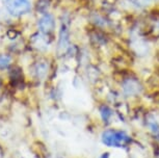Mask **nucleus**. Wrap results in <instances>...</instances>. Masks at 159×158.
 <instances>
[{
	"instance_id": "f03ea898",
	"label": "nucleus",
	"mask_w": 159,
	"mask_h": 158,
	"mask_svg": "<svg viewBox=\"0 0 159 158\" xmlns=\"http://www.w3.org/2000/svg\"><path fill=\"white\" fill-rule=\"evenodd\" d=\"M120 92L126 99H137L142 97L145 92V85L139 77L134 74H128L124 76L120 82Z\"/></svg>"
},
{
	"instance_id": "20e7f679",
	"label": "nucleus",
	"mask_w": 159,
	"mask_h": 158,
	"mask_svg": "<svg viewBox=\"0 0 159 158\" xmlns=\"http://www.w3.org/2000/svg\"><path fill=\"white\" fill-rule=\"evenodd\" d=\"M5 7L14 16H22L30 11V0H5Z\"/></svg>"
},
{
	"instance_id": "4468645a",
	"label": "nucleus",
	"mask_w": 159,
	"mask_h": 158,
	"mask_svg": "<svg viewBox=\"0 0 159 158\" xmlns=\"http://www.w3.org/2000/svg\"><path fill=\"white\" fill-rule=\"evenodd\" d=\"M158 158H159V157H158Z\"/></svg>"
},
{
	"instance_id": "0eeeda50",
	"label": "nucleus",
	"mask_w": 159,
	"mask_h": 158,
	"mask_svg": "<svg viewBox=\"0 0 159 158\" xmlns=\"http://www.w3.org/2000/svg\"><path fill=\"white\" fill-rule=\"evenodd\" d=\"M38 28L41 34L49 37L54 32L56 28V20L55 17L51 13H46L42 15L40 19L38 20Z\"/></svg>"
},
{
	"instance_id": "7ed1b4c3",
	"label": "nucleus",
	"mask_w": 159,
	"mask_h": 158,
	"mask_svg": "<svg viewBox=\"0 0 159 158\" xmlns=\"http://www.w3.org/2000/svg\"><path fill=\"white\" fill-rule=\"evenodd\" d=\"M97 111H98V117L99 120H100V123L105 128L111 126L113 120L116 117V111L111 104L108 102L100 103L97 106Z\"/></svg>"
},
{
	"instance_id": "423d86ee",
	"label": "nucleus",
	"mask_w": 159,
	"mask_h": 158,
	"mask_svg": "<svg viewBox=\"0 0 159 158\" xmlns=\"http://www.w3.org/2000/svg\"><path fill=\"white\" fill-rule=\"evenodd\" d=\"M70 45V28H69V23L67 20H62L61 24V29H59L58 42H57V50L59 52L67 54L71 50Z\"/></svg>"
},
{
	"instance_id": "f8f14e48",
	"label": "nucleus",
	"mask_w": 159,
	"mask_h": 158,
	"mask_svg": "<svg viewBox=\"0 0 159 158\" xmlns=\"http://www.w3.org/2000/svg\"><path fill=\"white\" fill-rule=\"evenodd\" d=\"M98 158H111V153L109 151H104L99 155Z\"/></svg>"
},
{
	"instance_id": "6e6552de",
	"label": "nucleus",
	"mask_w": 159,
	"mask_h": 158,
	"mask_svg": "<svg viewBox=\"0 0 159 158\" xmlns=\"http://www.w3.org/2000/svg\"><path fill=\"white\" fill-rule=\"evenodd\" d=\"M146 128L157 142H159V117L155 115H148L145 119Z\"/></svg>"
},
{
	"instance_id": "ddd939ff",
	"label": "nucleus",
	"mask_w": 159,
	"mask_h": 158,
	"mask_svg": "<svg viewBox=\"0 0 159 158\" xmlns=\"http://www.w3.org/2000/svg\"><path fill=\"white\" fill-rule=\"evenodd\" d=\"M158 117H159V115H158Z\"/></svg>"
},
{
	"instance_id": "39448f33",
	"label": "nucleus",
	"mask_w": 159,
	"mask_h": 158,
	"mask_svg": "<svg viewBox=\"0 0 159 158\" xmlns=\"http://www.w3.org/2000/svg\"><path fill=\"white\" fill-rule=\"evenodd\" d=\"M89 22L92 23V25L94 26V28L100 29V30L107 31L110 28H112L113 23L112 20L109 19L105 13L102 11H93L89 16Z\"/></svg>"
},
{
	"instance_id": "9b49d317",
	"label": "nucleus",
	"mask_w": 159,
	"mask_h": 158,
	"mask_svg": "<svg viewBox=\"0 0 159 158\" xmlns=\"http://www.w3.org/2000/svg\"><path fill=\"white\" fill-rule=\"evenodd\" d=\"M11 64V57L8 55H0V70H5Z\"/></svg>"
},
{
	"instance_id": "9d476101",
	"label": "nucleus",
	"mask_w": 159,
	"mask_h": 158,
	"mask_svg": "<svg viewBox=\"0 0 159 158\" xmlns=\"http://www.w3.org/2000/svg\"><path fill=\"white\" fill-rule=\"evenodd\" d=\"M49 7H50V0H39L37 4V10L40 14L44 15L48 13Z\"/></svg>"
},
{
	"instance_id": "1a4fd4ad",
	"label": "nucleus",
	"mask_w": 159,
	"mask_h": 158,
	"mask_svg": "<svg viewBox=\"0 0 159 158\" xmlns=\"http://www.w3.org/2000/svg\"><path fill=\"white\" fill-rule=\"evenodd\" d=\"M149 23H150V27H151L152 30L159 34V14L158 13L150 14Z\"/></svg>"
},
{
	"instance_id": "f257e3e1",
	"label": "nucleus",
	"mask_w": 159,
	"mask_h": 158,
	"mask_svg": "<svg viewBox=\"0 0 159 158\" xmlns=\"http://www.w3.org/2000/svg\"><path fill=\"white\" fill-rule=\"evenodd\" d=\"M100 142L107 149L127 150L133 142V138L126 129L110 126L101 131Z\"/></svg>"
}]
</instances>
